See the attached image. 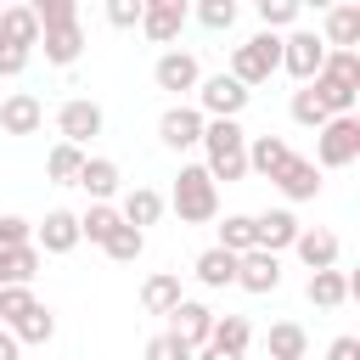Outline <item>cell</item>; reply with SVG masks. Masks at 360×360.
I'll return each mask as SVG.
<instances>
[{
	"label": "cell",
	"mask_w": 360,
	"mask_h": 360,
	"mask_svg": "<svg viewBox=\"0 0 360 360\" xmlns=\"http://www.w3.org/2000/svg\"><path fill=\"white\" fill-rule=\"evenodd\" d=\"M34 62V51H17V45H0V79H17L22 68Z\"/></svg>",
	"instance_id": "obj_43"
},
{
	"label": "cell",
	"mask_w": 360,
	"mask_h": 360,
	"mask_svg": "<svg viewBox=\"0 0 360 360\" xmlns=\"http://www.w3.org/2000/svg\"><path fill=\"white\" fill-rule=\"evenodd\" d=\"M197 360H236V354H219V349H208V343H202V349H197Z\"/></svg>",
	"instance_id": "obj_46"
},
{
	"label": "cell",
	"mask_w": 360,
	"mask_h": 360,
	"mask_svg": "<svg viewBox=\"0 0 360 360\" xmlns=\"http://www.w3.org/2000/svg\"><path fill=\"white\" fill-rule=\"evenodd\" d=\"M248 101H253V90H242L231 73H214V79L197 84V101H191V107H197L202 118H242Z\"/></svg>",
	"instance_id": "obj_6"
},
{
	"label": "cell",
	"mask_w": 360,
	"mask_h": 360,
	"mask_svg": "<svg viewBox=\"0 0 360 360\" xmlns=\"http://www.w3.org/2000/svg\"><path fill=\"white\" fill-rule=\"evenodd\" d=\"M354 287H360V281H354L349 270H315V276L304 281V298H309L315 309H338V304H349Z\"/></svg>",
	"instance_id": "obj_21"
},
{
	"label": "cell",
	"mask_w": 360,
	"mask_h": 360,
	"mask_svg": "<svg viewBox=\"0 0 360 360\" xmlns=\"http://www.w3.org/2000/svg\"><path fill=\"white\" fill-rule=\"evenodd\" d=\"M6 332L17 338V349H28V343H51V338H56V315H51L45 304H34V309H28V315H17Z\"/></svg>",
	"instance_id": "obj_29"
},
{
	"label": "cell",
	"mask_w": 360,
	"mask_h": 360,
	"mask_svg": "<svg viewBox=\"0 0 360 360\" xmlns=\"http://www.w3.org/2000/svg\"><path fill=\"white\" fill-rule=\"evenodd\" d=\"M191 17H197L202 28H214V34H225V28L236 22V0H202V6L191 11Z\"/></svg>",
	"instance_id": "obj_38"
},
{
	"label": "cell",
	"mask_w": 360,
	"mask_h": 360,
	"mask_svg": "<svg viewBox=\"0 0 360 360\" xmlns=\"http://www.w3.org/2000/svg\"><path fill=\"white\" fill-rule=\"evenodd\" d=\"M28 11H34V22H39V34L79 22V6H73V0H28Z\"/></svg>",
	"instance_id": "obj_35"
},
{
	"label": "cell",
	"mask_w": 360,
	"mask_h": 360,
	"mask_svg": "<svg viewBox=\"0 0 360 360\" xmlns=\"http://www.w3.org/2000/svg\"><path fill=\"white\" fill-rule=\"evenodd\" d=\"M292 253H298V259H304V270L315 276V270H338L343 242H338L332 231H321V225H304V231H298V242H292Z\"/></svg>",
	"instance_id": "obj_19"
},
{
	"label": "cell",
	"mask_w": 360,
	"mask_h": 360,
	"mask_svg": "<svg viewBox=\"0 0 360 360\" xmlns=\"http://www.w3.org/2000/svg\"><path fill=\"white\" fill-rule=\"evenodd\" d=\"M326 360H360V338H354V332L332 338V343H326Z\"/></svg>",
	"instance_id": "obj_44"
},
{
	"label": "cell",
	"mask_w": 360,
	"mask_h": 360,
	"mask_svg": "<svg viewBox=\"0 0 360 360\" xmlns=\"http://www.w3.org/2000/svg\"><path fill=\"white\" fill-rule=\"evenodd\" d=\"M79 169H84V152H79V146L56 141V146L45 152V174H51L56 186H79Z\"/></svg>",
	"instance_id": "obj_32"
},
{
	"label": "cell",
	"mask_w": 360,
	"mask_h": 360,
	"mask_svg": "<svg viewBox=\"0 0 360 360\" xmlns=\"http://www.w3.org/2000/svg\"><path fill=\"white\" fill-rule=\"evenodd\" d=\"M287 158H292V146H287L281 135H248V174L276 180V174L287 169Z\"/></svg>",
	"instance_id": "obj_20"
},
{
	"label": "cell",
	"mask_w": 360,
	"mask_h": 360,
	"mask_svg": "<svg viewBox=\"0 0 360 360\" xmlns=\"http://www.w3.org/2000/svg\"><path fill=\"white\" fill-rule=\"evenodd\" d=\"M34 248H39V253H73V248H79V214L51 208V214L34 225Z\"/></svg>",
	"instance_id": "obj_18"
},
{
	"label": "cell",
	"mask_w": 360,
	"mask_h": 360,
	"mask_svg": "<svg viewBox=\"0 0 360 360\" xmlns=\"http://www.w3.org/2000/svg\"><path fill=\"white\" fill-rule=\"evenodd\" d=\"M242 90H253V84H270L276 73H281V34H253V39H242L236 51H231V68H225Z\"/></svg>",
	"instance_id": "obj_3"
},
{
	"label": "cell",
	"mask_w": 360,
	"mask_h": 360,
	"mask_svg": "<svg viewBox=\"0 0 360 360\" xmlns=\"http://www.w3.org/2000/svg\"><path fill=\"white\" fill-rule=\"evenodd\" d=\"M152 84H158V90H169V96H186V90H197V84H202V68H197V56H191V51H163V56L152 62Z\"/></svg>",
	"instance_id": "obj_10"
},
{
	"label": "cell",
	"mask_w": 360,
	"mask_h": 360,
	"mask_svg": "<svg viewBox=\"0 0 360 360\" xmlns=\"http://www.w3.org/2000/svg\"><path fill=\"white\" fill-rule=\"evenodd\" d=\"M28 242H34V219L0 214V248H28Z\"/></svg>",
	"instance_id": "obj_40"
},
{
	"label": "cell",
	"mask_w": 360,
	"mask_h": 360,
	"mask_svg": "<svg viewBox=\"0 0 360 360\" xmlns=\"http://www.w3.org/2000/svg\"><path fill=\"white\" fill-rule=\"evenodd\" d=\"M39 248L28 242V248H0V276H6V287H34V276H39Z\"/></svg>",
	"instance_id": "obj_27"
},
{
	"label": "cell",
	"mask_w": 360,
	"mask_h": 360,
	"mask_svg": "<svg viewBox=\"0 0 360 360\" xmlns=\"http://www.w3.org/2000/svg\"><path fill=\"white\" fill-rule=\"evenodd\" d=\"M39 298H34V287H0V326H11L17 315H28Z\"/></svg>",
	"instance_id": "obj_39"
},
{
	"label": "cell",
	"mask_w": 360,
	"mask_h": 360,
	"mask_svg": "<svg viewBox=\"0 0 360 360\" xmlns=\"http://www.w3.org/2000/svg\"><path fill=\"white\" fill-rule=\"evenodd\" d=\"M112 208H118V219H124V225L146 231V225H158V219H163V208H169V202H163V191H158V186H129V191H118V202H112Z\"/></svg>",
	"instance_id": "obj_15"
},
{
	"label": "cell",
	"mask_w": 360,
	"mask_h": 360,
	"mask_svg": "<svg viewBox=\"0 0 360 360\" xmlns=\"http://www.w3.org/2000/svg\"><path fill=\"white\" fill-rule=\"evenodd\" d=\"M39 51H45V62H51V68H73V62H79V51H84V28H79V22L51 28V34H39Z\"/></svg>",
	"instance_id": "obj_25"
},
{
	"label": "cell",
	"mask_w": 360,
	"mask_h": 360,
	"mask_svg": "<svg viewBox=\"0 0 360 360\" xmlns=\"http://www.w3.org/2000/svg\"><path fill=\"white\" fill-rule=\"evenodd\" d=\"M236 287H242V292H259V298L276 292V287H281V259L264 253V248L242 253V259H236Z\"/></svg>",
	"instance_id": "obj_16"
},
{
	"label": "cell",
	"mask_w": 360,
	"mask_h": 360,
	"mask_svg": "<svg viewBox=\"0 0 360 360\" xmlns=\"http://www.w3.org/2000/svg\"><path fill=\"white\" fill-rule=\"evenodd\" d=\"M107 22L112 28H141V0H107Z\"/></svg>",
	"instance_id": "obj_42"
},
{
	"label": "cell",
	"mask_w": 360,
	"mask_h": 360,
	"mask_svg": "<svg viewBox=\"0 0 360 360\" xmlns=\"http://www.w3.org/2000/svg\"><path fill=\"white\" fill-rule=\"evenodd\" d=\"M39 124H45V101L34 90H11L0 101V129L6 135H39Z\"/></svg>",
	"instance_id": "obj_17"
},
{
	"label": "cell",
	"mask_w": 360,
	"mask_h": 360,
	"mask_svg": "<svg viewBox=\"0 0 360 360\" xmlns=\"http://www.w3.org/2000/svg\"><path fill=\"white\" fill-rule=\"evenodd\" d=\"M202 169H208V180L219 186H236V180H248V129H242V118H208L202 124Z\"/></svg>",
	"instance_id": "obj_1"
},
{
	"label": "cell",
	"mask_w": 360,
	"mask_h": 360,
	"mask_svg": "<svg viewBox=\"0 0 360 360\" xmlns=\"http://www.w3.org/2000/svg\"><path fill=\"white\" fill-rule=\"evenodd\" d=\"M0 45H17V51H34V45H39V22H34L28 0L0 11Z\"/></svg>",
	"instance_id": "obj_26"
},
{
	"label": "cell",
	"mask_w": 360,
	"mask_h": 360,
	"mask_svg": "<svg viewBox=\"0 0 360 360\" xmlns=\"http://www.w3.org/2000/svg\"><path fill=\"white\" fill-rule=\"evenodd\" d=\"M321 45H326V51H360V6H354V0L326 6V17H321Z\"/></svg>",
	"instance_id": "obj_13"
},
{
	"label": "cell",
	"mask_w": 360,
	"mask_h": 360,
	"mask_svg": "<svg viewBox=\"0 0 360 360\" xmlns=\"http://www.w3.org/2000/svg\"><path fill=\"white\" fill-rule=\"evenodd\" d=\"M118 225H124V219H118V208H112V202H90V208L79 214V242H96V248H101Z\"/></svg>",
	"instance_id": "obj_31"
},
{
	"label": "cell",
	"mask_w": 360,
	"mask_h": 360,
	"mask_svg": "<svg viewBox=\"0 0 360 360\" xmlns=\"http://www.w3.org/2000/svg\"><path fill=\"white\" fill-rule=\"evenodd\" d=\"M169 332H174L186 349H202L208 332H214V309H208L202 298H180V304L169 309Z\"/></svg>",
	"instance_id": "obj_12"
},
{
	"label": "cell",
	"mask_w": 360,
	"mask_h": 360,
	"mask_svg": "<svg viewBox=\"0 0 360 360\" xmlns=\"http://www.w3.org/2000/svg\"><path fill=\"white\" fill-rule=\"evenodd\" d=\"M298 214L292 208H264V214H253V248H264V253H276L281 259V248H292L298 242Z\"/></svg>",
	"instance_id": "obj_11"
},
{
	"label": "cell",
	"mask_w": 360,
	"mask_h": 360,
	"mask_svg": "<svg viewBox=\"0 0 360 360\" xmlns=\"http://www.w3.org/2000/svg\"><path fill=\"white\" fill-rule=\"evenodd\" d=\"M101 253H107L112 264H135V259L146 253V231H135V225H118V231L101 242Z\"/></svg>",
	"instance_id": "obj_33"
},
{
	"label": "cell",
	"mask_w": 360,
	"mask_h": 360,
	"mask_svg": "<svg viewBox=\"0 0 360 360\" xmlns=\"http://www.w3.org/2000/svg\"><path fill=\"white\" fill-rule=\"evenodd\" d=\"M360 158V118H326L321 129H315V169L326 174V169H349Z\"/></svg>",
	"instance_id": "obj_4"
},
{
	"label": "cell",
	"mask_w": 360,
	"mask_h": 360,
	"mask_svg": "<svg viewBox=\"0 0 360 360\" xmlns=\"http://www.w3.org/2000/svg\"><path fill=\"white\" fill-rule=\"evenodd\" d=\"M202 112L191 107V101H174V107H163V118H158V141L169 146V152H191V146H202Z\"/></svg>",
	"instance_id": "obj_9"
},
{
	"label": "cell",
	"mask_w": 360,
	"mask_h": 360,
	"mask_svg": "<svg viewBox=\"0 0 360 360\" xmlns=\"http://www.w3.org/2000/svg\"><path fill=\"white\" fill-rule=\"evenodd\" d=\"M248 343H253V321L248 315H214V332H208V349H219V354H248Z\"/></svg>",
	"instance_id": "obj_24"
},
{
	"label": "cell",
	"mask_w": 360,
	"mask_h": 360,
	"mask_svg": "<svg viewBox=\"0 0 360 360\" xmlns=\"http://www.w3.org/2000/svg\"><path fill=\"white\" fill-rule=\"evenodd\" d=\"M259 22H264V34L298 28V0H259Z\"/></svg>",
	"instance_id": "obj_36"
},
{
	"label": "cell",
	"mask_w": 360,
	"mask_h": 360,
	"mask_svg": "<svg viewBox=\"0 0 360 360\" xmlns=\"http://www.w3.org/2000/svg\"><path fill=\"white\" fill-rule=\"evenodd\" d=\"M292 124H304V129H321V124H326V107L315 101V90H309V84H298V90H292Z\"/></svg>",
	"instance_id": "obj_37"
},
{
	"label": "cell",
	"mask_w": 360,
	"mask_h": 360,
	"mask_svg": "<svg viewBox=\"0 0 360 360\" xmlns=\"http://www.w3.org/2000/svg\"><path fill=\"white\" fill-rule=\"evenodd\" d=\"M163 202L180 214V225H208V219H219V186L208 180L202 163H180L174 191H169Z\"/></svg>",
	"instance_id": "obj_2"
},
{
	"label": "cell",
	"mask_w": 360,
	"mask_h": 360,
	"mask_svg": "<svg viewBox=\"0 0 360 360\" xmlns=\"http://www.w3.org/2000/svg\"><path fill=\"white\" fill-rule=\"evenodd\" d=\"M264 349H270V360H304L309 354V332L298 321H276L270 338H264Z\"/></svg>",
	"instance_id": "obj_30"
},
{
	"label": "cell",
	"mask_w": 360,
	"mask_h": 360,
	"mask_svg": "<svg viewBox=\"0 0 360 360\" xmlns=\"http://www.w3.org/2000/svg\"><path fill=\"white\" fill-rule=\"evenodd\" d=\"M79 186L90 191V202H112V197L124 191V174H118V163H112V158H84Z\"/></svg>",
	"instance_id": "obj_22"
},
{
	"label": "cell",
	"mask_w": 360,
	"mask_h": 360,
	"mask_svg": "<svg viewBox=\"0 0 360 360\" xmlns=\"http://www.w3.org/2000/svg\"><path fill=\"white\" fill-rule=\"evenodd\" d=\"M0 360H22V349H17V338L0 326Z\"/></svg>",
	"instance_id": "obj_45"
},
{
	"label": "cell",
	"mask_w": 360,
	"mask_h": 360,
	"mask_svg": "<svg viewBox=\"0 0 360 360\" xmlns=\"http://www.w3.org/2000/svg\"><path fill=\"white\" fill-rule=\"evenodd\" d=\"M186 22H191V6L186 0H141V34L152 45H169L174 51V39H180Z\"/></svg>",
	"instance_id": "obj_8"
},
{
	"label": "cell",
	"mask_w": 360,
	"mask_h": 360,
	"mask_svg": "<svg viewBox=\"0 0 360 360\" xmlns=\"http://www.w3.org/2000/svg\"><path fill=\"white\" fill-rule=\"evenodd\" d=\"M321 62H326V45H321L315 28H292V34L281 39V73H287L292 84H309V79L321 73Z\"/></svg>",
	"instance_id": "obj_5"
},
{
	"label": "cell",
	"mask_w": 360,
	"mask_h": 360,
	"mask_svg": "<svg viewBox=\"0 0 360 360\" xmlns=\"http://www.w3.org/2000/svg\"><path fill=\"white\" fill-rule=\"evenodd\" d=\"M180 298H186V292H180V276H174V270H152V276L141 281V309H146V315H169Z\"/></svg>",
	"instance_id": "obj_23"
},
{
	"label": "cell",
	"mask_w": 360,
	"mask_h": 360,
	"mask_svg": "<svg viewBox=\"0 0 360 360\" xmlns=\"http://www.w3.org/2000/svg\"><path fill=\"white\" fill-rule=\"evenodd\" d=\"M0 287H6V276H0Z\"/></svg>",
	"instance_id": "obj_47"
},
{
	"label": "cell",
	"mask_w": 360,
	"mask_h": 360,
	"mask_svg": "<svg viewBox=\"0 0 360 360\" xmlns=\"http://www.w3.org/2000/svg\"><path fill=\"white\" fill-rule=\"evenodd\" d=\"M270 186H276V191H281L287 202H315L326 180H321V169H315L309 158H298V152H292V158H287V169H281V174H276Z\"/></svg>",
	"instance_id": "obj_14"
},
{
	"label": "cell",
	"mask_w": 360,
	"mask_h": 360,
	"mask_svg": "<svg viewBox=\"0 0 360 360\" xmlns=\"http://www.w3.org/2000/svg\"><path fill=\"white\" fill-rule=\"evenodd\" d=\"M214 248H225V253H253V214H225V225H219V242Z\"/></svg>",
	"instance_id": "obj_34"
},
{
	"label": "cell",
	"mask_w": 360,
	"mask_h": 360,
	"mask_svg": "<svg viewBox=\"0 0 360 360\" xmlns=\"http://www.w3.org/2000/svg\"><path fill=\"white\" fill-rule=\"evenodd\" d=\"M146 360H197V349H186L174 332H158V338L146 343Z\"/></svg>",
	"instance_id": "obj_41"
},
{
	"label": "cell",
	"mask_w": 360,
	"mask_h": 360,
	"mask_svg": "<svg viewBox=\"0 0 360 360\" xmlns=\"http://www.w3.org/2000/svg\"><path fill=\"white\" fill-rule=\"evenodd\" d=\"M191 270L202 287H236V253H225V248H202Z\"/></svg>",
	"instance_id": "obj_28"
},
{
	"label": "cell",
	"mask_w": 360,
	"mask_h": 360,
	"mask_svg": "<svg viewBox=\"0 0 360 360\" xmlns=\"http://www.w3.org/2000/svg\"><path fill=\"white\" fill-rule=\"evenodd\" d=\"M101 124H107V112H101L90 96H73V101H62V107H56V135H62L68 146H79V152L101 135Z\"/></svg>",
	"instance_id": "obj_7"
}]
</instances>
